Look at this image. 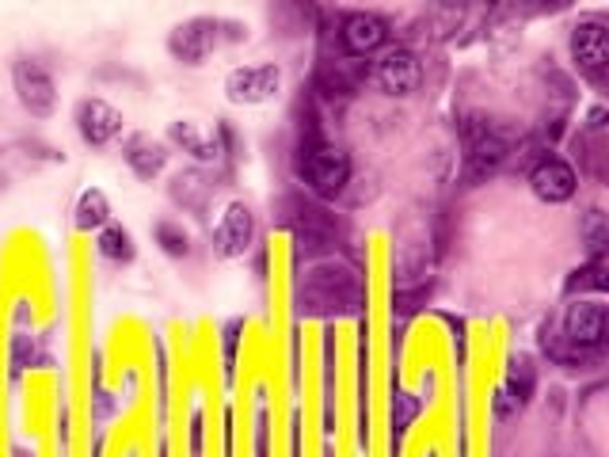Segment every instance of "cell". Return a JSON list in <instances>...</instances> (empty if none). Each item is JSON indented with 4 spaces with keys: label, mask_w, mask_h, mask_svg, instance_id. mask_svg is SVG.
<instances>
[{
    "label": "cell",
    "mask_w": 609,
    "mask_h": 457,
    "mask_svg": "<svg viewBox=\"0 0 609 457\" xmlns=\"http://www.w3.org/2000/svg\"><path fill=\"white\" fill-rule=\"evenodd\" d=\"M282 89V69L274 62H263V65H240L233 73L225 76V96L229 103H267L271 96H279Z\"/></svg>",
    "instance_id": "6da1fadb"
},
{
    "label": "cell",
    "mask_w": 609,
    "mask_h": 457,
    "mask_svg": "<svg viewBox=\"0 0 609 457\" xmlns=\"http://www.w3.org/2000/svg\"><path fill=\"white\" fill-rule=\"evenodd\" d=\"M218 42H221L218 20H187V23H179V28L171 31L168 50L179 58V62L202 65L206 58H210L213 50H218Z\"/></svg>",
    "instance_id": "7a4b0ae2"
},
{
    "label": "cell",
    "mask_w": 609,
    "mask_h": 457,
    "mask_svg": "<svg viewBox=\"0 0 609 457\" xmlns=\"http://www.w3.org/2000/svg\"><path fill=\"white\" fill-rule=\"evenodd\" d=\"M305 179L316 195H339L350 179L347 153L336 149V145H321V149H313L305 160Z\"/></svg>",
    "instance_id": "3957f363"
},
{
    "label": "cell",
    "mask_w": 609,
    "mask_h": 457,
    "mask_svg": "<svg viewBox=\"0 0 609 457\" xmlns=\"http://www.w3.org/2000/svg\"><path fill=\"white\" fill-rule=\"evenodd\" d=\"M12 81H15V92H20V103L31 111V115H50V111H54V103H57L54 76H50L39 62H31V58L15 62Z\"/></svg>",
    "instance_id": "277c9868"
},
{
    "label": "cell",
    "mask_w": 609,
    "mask_h": 457,
    "mask_svg": "<svg viewBox=\"0 0 609 457\" xmlns=\"http://www.w3.org/2000/svg\"><path fill=\"white\" fill-rule=\"evenodd\" d=\"M252 237H255V221H252V210L244 202H233L225 214H221L218 229H213V252L221 260H237L252 248Z\"/></svg>",
    "instance_id": "5b68a950"
},
{
    "label": "cell",
    "mask_w": 609,
    "mask_h": 457,
    "mask_svg": "<svg viewBox=\"0 0 609 457\" xmlns=\"http://www.w3.org/2000/svg\"><path fill=\"white\" fill-rule=\"evenodd\" d=\"M571 58L579 62V69L587 76H595V81H602L606 73V62H609V31L602 23H579L576 31H571Z\"/></svg>",
    "instance_id": "8992f818"
},
{
    "label": "cell",
    "mask_w": 609,
    "mask_h": 457,
    "mask_svg": "<svg viewBox=\"0 0 609 457\" xmlns=\"http://www.w3.org/2000/svg\"><path fill=\"white\" fill-rule=\"evenodd\" d=\"M76 131L88 145H107L123 134V115L103 100H84L76 107Z\"/></svg>",
    "instance_id": "52a82bcc"
},
{
    "label": "cell",
    "mask_w": 609,
    "mask_h": 457,
    "mask_svg": "<svg viewBox=\"0 0 609 457\" xmlns=\"http://www.w3.org/2000/svg\"><path fill=\"white\" fill-rule=\"evenodd\" d=\"M419 58L411 50H389V54L377 62V84H381L389 96H411L419 89Z\"/></svg>",
    "instance_id": "ba28073f"
},
{
    "label": "cell",
    "mask_w": 609,
    "mask_h": 457,
    "mask_svg": "<svg viewBox=\"0 0 609 457\" xmlns=\"http://www.w3.org/2000/svg\"><path fill=\"white\" fill-rule=\"evenodd\" d=\"M529 187H534V195L548 206L568 202V198L576 195V172H571V164L548 157L529 172Z\"/></svg>",
    "instance_id": "9c48e42d"
},
{
    "label": "cell",
    "mask_w": 609,
    "mask_h": 457,
    "mask_svg": "<svg viewBox=\"0 0 609 457\" xmlns=\"http://www.w3.org/2000/svg\"><path fill=\"white\" fill-rule=\"evenodd\" d=\"M564 335L576 347H598L606 340V305L598 301H576L564 316Z\"/></svg>",
    "instance_id": "30bf717a"
},
{
    "label": "cell",
    "mask_w": 609,
    "mask_h": 457,
    "mask_svg": "<svg viewBox=\"0 0 609 457\" xmlns=\"http://www.w3.org/2000/svg\"><path fill=\"white\" fill-rule=\"evenodd\" d=\"M339 39H343V50H347V54H374V50L389 39V23L374 12H355L343 20Z\"/></svg>",
    "instance_id": "8fae6325"
},
{
    "label": "cell",
    "mask_w": 609,
    "mask_h": 457,
    "mask_svg": "<svg viewBox=\"0 0 609 457\" xmlns=\"http://www.w3.org/2000/svg\"><path fill=\"white\" fill-rule=\"evenodd\" d=\"M168 137L176 145H183V153H191L195 160H218L221 157V142L213 137V131H206L195 118H179L168 126Z\"/></svg>",
    "instance_id": "7c38bea8"
},
{
    "label": "cell",
    "mask_w": 609,
    "mask_h": 457,
    "mask_svg": "<svg viewBox=\"0 0 609 457\" xmlns=\"http://www.w3.org/2000/svg\"><path fill=\"white\" fill-rule=\"evenodd\" d=\"M507 160V145L500 142L495 134H476L473 142H469V153H465V176L469 179H484L492 176L500 164Z\"/></svg>",
    "instance_id": "4fadbf2b"
},
{
    "label": "cell",
    "mask_w": 609,
    "mask_h": 457,
    "mask_svg": "<svg viewBox=\"0 0 609 457\" xmlns=\"http://www.w3.org/2000/svg\"><path fill=\"white\" fill-rule=\"evenodd\" d=\"M126 164H130L141 179H153L168 164V153L165 145L153 142L149 134H134L130 142H126Z\"/></svg>",
    "instance_id": "5bb4252c"
},
{
    "label": "cell",
    "mask_w": 609,
    "mask_h": 457,
    "mask_svg": "<svg viewBox=\"0 0 609 457\" xmlns=\"http://www.w3.org/2000/svg\"><path fill=\"white\" fill-rule=\"evenodd\" d=\"M103 226H111V202H107V195L92 187V191H84L81 202H76V229L92 232Z\"/></svg>",
    "instance_id": "9a60e30c"
},
{
    "label": "cell",
    "mask_w": 609,
    "mask_h": 457,
    "mask_svg": "<svg viewBox=\"0 0 609 457\" xmlns=\"http://www.w3.org/2000/svg\"><path fill=\"white\" fill-rule=\"evenodd\" d=\"M99 252L115 263L134 260V237L123 226H103L99 229Z\"/></svg>",
    "instance_id": "2e32d148"
},
{
    "label": "cell",
    "mask_w": 609,
    "mask_h": 457,
    "mask_svg": "<svg viewBox=\"0 0 609 457\" xmlns=\"http://www.w3.org/2000/svg\"><path fill=\"white\" fill-rule=\"evenodd\" d=\"M503 393H507L511 401L518 404V408H522V404L529 401V396H534V366H529L526 359H514V362H511V374H507V390H503Z\"/></svg>",
    "instance_id": "e0dca14e"
},
{
    "label": "cell",
    "mask_w": 609,
    "mask_h": 457,
    "mask_svg": "<svg viewBox=\"0 0 609 457\" xmlns=\"http://www.w3.org/2000/svg\"><path fill=\"white\" fill-rule=\"evenodd\" d=\"M157 240L165 245V252L168 256H187V232L183 229H176V226H157Z\"/></svg>",
    "instance_id": "ac0fdd59"
},
{
    "label": "cell",
    "mask_w": 609,
    "mask_h": 457,
    "mask_svg": "<svg viewBox=\"0 0 609 457\" xmlns=\"http://www.w3.org/2000/svg\"><path fill=\"white\" fill-rule=\"evenodd\" d=\"M606 267H602V260H595V263H587L582 267V271H576V282H571V287H590V290H598V294H602L606 290Z\"/></svg>",
    "instance_id": "d6986e66"
},
{
    "label": "cell",
    "mask_w": 609,
    "mask_h": 457,
    "mask_svg": "<svg viewBox=\"0 0 609 457\" xmlns=\"http://www.w3.org/2000/svg\"><path fill=\"white\" fill-rule=\"evenodd\" d=\"M416 412H419L416 396L400 393V396H397V404H392V424H397V430H408V424H411V419H416Z\"/></svg>",
    "instance_id": "ffe728a7"
},
{
    "label": "cell",
    "mask_w": 609,
    "mask_h": 457,
    "mask_svg": "<svg viewBox=\"0 0 609 457\" xmlns=\"http://www.w3.org/2000/svg\"><path fill=\"white\" fill-rule=\"evenodd\" d=\"M514 412H518V404H514L511 401V396L507 393H495V416H503V419H507V416H514Z\"/></svg>",
    "instance_id": "44dd1931"
},
{
    "label": "cell",
    "mask_w": 609,
    "mask_h": 457,
    "mask_svg": "<svg viewBox=\"0 0 609 457\" xmlns=\"http://www.w3.org/2000/svg\"><path fill=\"white\" fill-rule=\"evenodd\" d=\"M590 248H602V214H590Z\"/></svg>",
    "instance_id": "7402d4cb"
}]
</instances>
